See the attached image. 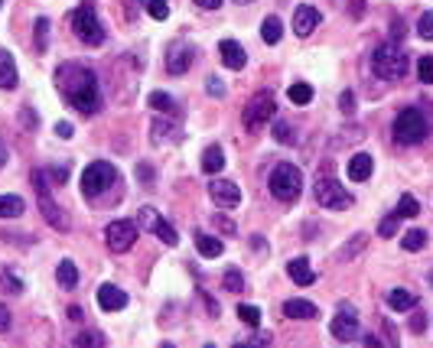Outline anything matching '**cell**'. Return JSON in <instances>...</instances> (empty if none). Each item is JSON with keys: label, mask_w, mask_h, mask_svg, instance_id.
Returning a JSON list of instances; mask_svg holds the SVG:
<instances>
[{"label": "cell", "mask_w": 433, "mask_h": 348, "mask_svg": "<svg viewBox=\"0 0 433 348\" xmlns=\"http://www.w3.org/2000/svg\"><path fill=\"white\" fill-rule=\"evenodd\" d=\"M215 224H222L225 234H235V232H238V224H235L232 218H225V215H215Z\"/></svg>", "instance_id": "48"}, {"label": "cell", "mask_w": 433, "mask_h": 348, "mask_svg": "<svg viewBox=\"0 0 433 348\" xmlns=\"http://www.w3.org/2000/svg\"><path fill=\"white\" fill-rule=\"evenodd\" d=\"M397 224H401V215H397V212H391V215L381 218L378 234H381V238H395V234H397Z\"/></svg>", "instance_id": "36"}, {"label": "cell", "mask_w": 433, "mask_h": 348, "mask_svg": "<svg viewBox=\"0 0 433 348\" xmlns=\"http://www.w3.org/2000/svg\"><path fill=\"white\" fill-rule=\"evenodd\" d=\"M395 212H397L401 218H417V215H420V202L414 199V195L404 192L401 199H397V209H395Z\"/></svg>", "instance_id": "33"}, {"label": "cell", "mask_w": 433, "mask_h": 348, "mask_svg": "<svg viewBox=\"0 0 433 348\" xmlns=\"http://www.w3.org/2000/svg\"><path fill=\"white\" fill-rule=\"evenodd\" d=\"M114 183H117V166H111L108 160H95V163H88L85 173H82V195H85V199H95V195L108 192Z\"/></svg>", "instance_id": "6"}, {"label": "cell", "mask_w": 433, "mask_h": 348, "mask_svg": "<svg viewBox=\"0 0 433 348\" xmlns=\"http://www.w3.org/2000/svg\"><path fill=\"white\" fill-rule=\"evenodd\" d=\"M105 241H108V248L114 254H124V251L134 248V241H137V222H111L105 228Z\"/></svg>", "instance_id": "11"}, {"label": "cell", "mask_w": 433, "mask_h": 348, "mask_svg": "<svg viewBox=\"0 0 433 348\" xmlns=\"http://www.w3.org/2000/svg\"><path fill=\"white\" fill-rule=\"evenodd\" d=\"M4 286H7V290H14V293H20V290H23V283H20L16 277H10V273H4Z\"/></svg>", "instance_id": "52"}, {"label": "cell", "mask_w": 433, "mask_h": 348, "mask_svg": "<svg viewBox=\"0 0 433 348\" xmlns=\"http://www.w3.org/2000/svg\"><path fill=\"white\" fill-rule=\"evenodd\" d=\"M271 131H274V140H280V143H296V131L287 124L284 117H274V121H271Z\"/></svg>", "instance_id": "29"}, {"label": "cell", "mask_w": 433, "mask_h": 348, "mask_svg": "<svg viewBox=\"0 0 433 348\" xmlns=\"http://www.w3.org/2000/svg\"><path fill=\"white\" fill-rule=\"evenodd\" d=\"M430 134V124H427V114H420L417 108H404L401 114L395 117V124H391V137L404 147H414L420 140Z\"/></svg>", "instance_id": "4"}, {"label": "cell", "mask_w": 433, "mask_h": 348, "mask_svg": "<svg viewBox=\"0 0 433 348\" xmlns=\"http://www.w3.org/2000/svg\"><path fill=\"white\" fill-rule=\"evenodd\" d=\"M313 192H316V202L323 205V209L342 212V209L352 205V192H346V186H342L339 179H333V176H319L316 186H313Z\"/></svg>", "instance_id": "9"}, {"label": "cell", "mask_w": 433, "mask_h": 348, "mask_svg": "<svg viewBox=\"0 0 433 348\" xmlns=\"http://www.w3.org/2000/svg\"><path fill=\"white\" fill-rule=\"evenodd\" d=\"M49 176H53V183H62V186H65V179H69V166H55Z\"/></svg>", "instance_id": "50"}, {"label": "cell", "mask_w": 433, "mask_h": 348, "mask_svg": "<svg viewBox=\"0 0 433 348\" xmlns=\"http://www.w3.org/2000/svg\"><path fill=\"white\" fill-rule=\"evenodd\" d=\"M150 108L154 111H163V114H176V101L170 98L166 92H150Z\"/></svg>", "instance_id": "30"}, {"label": "cell", "mask_w": 433, "mask_h": 348, "mask_svg": "<svg viewBox=\"0 0 433 348\" xmlns=\"http://www.w3.org/2000/svg\"><path fill=\"white\" fill-rule=\"evenodd\" d=\"M0 4H4V0H0Z\"/></svg>", "instance_id": "61"}, {"label": "cell", "mask_w": 433, "mask_h": 348, "mask_svg": "<svg viewBox=\"0 0 433 348\" xmlns=\"http://www.w3.org/2000/svg\"><path fill=\"white\" fill-rule=\"evenodd\" d=\"M371 72L385 82H397L410 72V62H407V53H404L397 43H381L375 53H371Z\"/></svg>", "instance_id": "2"}, {"label": "cell", "mask_w": 433, "mask_h": 348, "mask_svg": "<svg viewBox=\"0 0 433 348\" xmlns=\"http://www.w3.org/2000/svg\"><path fill=\"white\" fill-rule=\"evenodd\" d=\"M238 319L247 325V329H257V325H261V310H257V306H247V303H241V306H238Z\"/></svg>", "instance_id": "35"}, {"label": "cell", "mask_w": 433, "mask_h": 348, "mask_svg": "<svg viewBox=\"0 0 433 348\" xmlns=\"http://www.w3.org/2000/svg\"><path fill=\"white\" fill-rule=\"evenodd\" d=\"M154 234L163 241V244H166V248H176V244H179V234H176V228H173L170 222H163V218H160V222H156Z\"/></svg>", "instance_id": "31"}, {"label": "cell", "mask_w": 433, "mask_h": 348, "mask_svg": "<svg viewBox=\"0 0 433 348\" xmlns=\"http://www.w3.org/2000/svg\"><path fill=\"white\" fill-rule=\"evenodd\" d=\"M218 55H222L225 69H232V72H241L247 62V53L238 39H222V43H218Z\"/></svg>", "instance_id": "14"}, {"label": "cell", "mask_w": 433, "mask_h": 348, "mask_svg": "<svg viewBox=\"0 0 433 348\" xmlns=\"http://www.w3.org/2000/svg\"><path fill=\"white\" fill-rule=\"evenodd\" d=\"M55 85L59 94L69 101L75 111L82 114H95L101 108V88H98V75H95L88 65L78 62H62L55 69Z\"/></svg>", "instance_id": "1"}, {"label": "cell", "mask_w": 433, "mask_h": 348, "mask_svg": "<svg viewBox=\"0 0 433 348\" xmlns=\"http://www.w3.org/2000/svg\"><path fill=\"white\" fill-rule=\"evenodd\" d=\"M147 13L154 16V20H166V16H170V4H166V0H147Z\"/></svg>", "instance_id": "40"}, {"label": "cell", "mask_w": 433, "mask_h": 348, "mask_svg": "<svg viewBox=\"0 0 433 348\" xmlns=\"http://www.w3.org/2000/svg\"><path fill=\"white\" fill-rule=\"evenodd\" d=\"M387 306H391L395 312H407V310H414V306H417V296L410 293V290H401V286H397V290H391V293H387Z\"/></svg>", "instance_id": "22"}, {"label": "cell", "mask_w": 433, "mask_h": 348, "mask_svg": "<svg viewBox=\"0 0 433 348\" xmlns=\"http://www.w3.org/2000/svg\"><path fill=\"white\" fill-rule=\"evenodd\" d=\"M391 33H395V39H401L404 36V23H397V20H395V23H391Z\"/></svg>", "instance_id": "56"}, {"label": "cell", "mask_w": 433, "mask_h": 348, "mask_svg": "<svg viewBox=\"0 0 433 348\" xmlns=\"http://www.w3.org/2000/svg\"><path fill=\"white\" fill-rule=\"evenodd\" d=\"M196 251H199L202 257H209V261H215V257H222V254H225V244H222V238H212V234L196 232Z\"/></svg>", "instance_id": "20"}, {"label": "cell", "mask_w": 433, "mask_h": 348, "mask_svg": "<svg viewBox=\"0 0 433 348\" xmlns=\"http://www.w3.org/2000/svg\"><path fill=\"white\" fill-rule=\"evenodd\" d=\"M98 306L105 312H121L124 306H127V293L114 283H101L98 286Z\"/></svg>", "instance_id": "16"}, {"label": "cell", "mask_w": 433, "mask_h": 348, "mask_svg": "<svg viewBox=\"0 0 433 348\" xmlns=\"http://www.w3.org/2000/svg\"><path fill=\"white\" fill-rule=\"evenodd\" d=\"M7 166V147H4V140H0V170Z\"/></svg>", "instance_id": "57"}, {"label": "cell", "mask_w": 433, "mask_h": 348, "mask_svg": "<svg viewBox=\"0 0 433 348\" xmlns=\"http://www.w3.org/2000/svg\"><path fill=\"white\" fill-rule=\"evenodd\" d=\"M417 36H420V39H433V10L420 13V20H417Z\"/></svg>", "instance_id": "41"}, {"label": "cell", "mask_w": 433, "mask_h": 348, "mask_svg": "<svg viewBox=\"0 0 433 348\" xmlns=\"http://www.w3.org/2000/svg\"><path fill=\"white\" fill-rule=\"evenodd\" d=\"M4 332H10V310L0 303V335H4Z\"/></svg>", "instance_id": "49"}, {"label": "cell", "mask_w": 433, "mask_h": 348, "mask_svg": "<svg viewBox=\"0 0 433 348\" xmlns=\"http://www.w3.org/2000/svg\"><path fill=\"white\" fill-rule=\"evenodd\" d=\"M55 280H59V286H65V290H72V286L78 283V267L72 261H62L59 267H55Z\"/></svg>", "instance_id": "27"}, {"label": "cell", "mask_w": 433, "mask_h": 348, "mask_svg": "<svg viewBox=\"0 0 433 348\" xmlns=\"http://www.w3.org/2000/svg\"><path fill=\"white\" fill-rule=\"evenodd\" d=\"M225 290H232V293H241V290H245V277H241L238 267H228V271H225Z\"/></svg>", "instance_id": "37"}, {"label": "cell", "mask_w": 433, "mask_h": 348, "mask_svg": "<svg viewBox=\"0 0 433 348\" xmlns=\"http://www.w3.org/2000/svg\"><path fill=\"white\" fill-rule=\"evenodd\" d=\"M16 82H20V72H16L14 55L0 49V88H16Z\"/></svg>", "instance_id": "19"}, {"label": "cell", "mask_w": 433, "mask_h": 348, "mask_svg": "<svg viewBox=\"0 0 433 348\" xmlns=\"http://www.w3.org/2000/svg\"><path fill=\"white\" fill-rule=\"evenodd\" d=\"M274 117H277V101H274L271 88H261V92L245 104V111H241V121H245L247 131H261L264 124H271Z\"/></svg>", "instance_id": "5"}, {"label": "cell", "mask_w": 433, "mask_h": 348, "mask_svg": "<svg viewBox=\"0 0 433 348\" xmlns=\"http://www.w3.org/2000/svg\"><path fill=\"white\" fill-rule=\"evenodd\" d=\"M137 183H154V166H150V163H140L137 166Z\"/></svg>", "instance_id": "46"}, {"label": "cell", "mask_w": 433, "mask_h": 348, "mask_svg": "<svg viewBox=\"0 0 433 348\" xmlns=\"http://www.w3.org/2000/svg\"><path fill=\"white\" fill-rule=\"evenodd\" d=\"M424 322H427V319L424 316H414V319H410V332H424Z\"/></svg>", "instance_id": "55"}, {"label": "cell", "mask_w": 433, "mask_h": 348, "mask_svg": "<svg viewBox=\"0 0 433 348\" xmlns=\"http://www.w3.org/2000/svg\"><path fill=\"white\" fill-rule=\"evenodd\" d=\"M339 108H342V114H352V111H356V94H352V92H342V94H339Z\"/></svg>", "instance_id": "45"}, {"label": "cell", "mask_w": 433, "mask_h": 348, "mask_svg": "<svg viewBox=\"0 0 433 348\" xmlns=\"http://www.w3.org/2000/svg\"><path fill=\"white\" fill-rule=\"evenodd\" d=\"M156 222H160V212H156L154 205H144V209L137 212V224L144 228V232H154Z\"/></svg>", "instance_id": "34"}, {"label": "cell", "mask_w": 433, "mask_h": 348, "mask_svg": "<svg viewBox=\"0 0 433 348\" xmlns=\"http://www.w3.org/2000/svg\"><path fill=\"white\" fill-rule=\"evenodd\" d=\"M346 170H348V179H352V183H368L371 173H375V160H371L368 153H356L348 160Z\"/></svg>", "instance_id": "18"}, {"label": "cell", "mask_w": 433, "mask_h": 348, "mask_svg": "<svg viewBox=\"0 0 433 348\" xmlns=\"http://www.w3.org/2000/svg\"><path fill=\"white\" fill-rule=\"evenodd\" d=\"M75 345H105V339H101L98 332H78L75 335Z\"/></svg>", "instance_id": "44"}, {"label": "cell", "mask_w": 433, "mask_h": 348, "mask_svg": "<svg viewBox=\"0 0 433 348\" xmlns=\"http://www.w3.org/2000/svg\"><path fill=\"white\" fill-rule=\"evenodd\" d=\"M365 241H368V234H356V238H352V248H346L339 257L342 261H346V257H356L358 251H365Z\"/></svg>", "instance_id": "43"}, {"label": "cell", "mask_w": 433, "mask_h": 348, "mask_svg": "<svg viewBox=\"0 0 433 348\" xmlns=\"http://www.w3.org/2000/svg\"><path fill=\"white\" fill-rule=\"evenodd\" d=\"M124 4H127V7H134V4H137V0H124Z\"/></svg>", "instance_id": "58"}, {"label": "cell", "mask_w": 433, "mask_h": 348, "mask_svg": "<svg viewBox=\"0 0 433 348\" xmlns=\"http://www.w3.org/2000/svg\"><path fill=\"white\" fill-rule=\"evenodd\" d=\"M72 30H75V36L82 39L85 46H101V43H105V26H101L98 10H95L92 0L82 4V7L72 13Z\"/></svg>", "instance_id": "7"}, {"label": "cell", "mask_w": 433, "mask_h": 348, "mask_svg": "<svg viewBox=\"0 0 433 348\" xmlns=\"http://www.w3.org/2000/svg\"><path fill=\"white\" fill-rule=\"evenodd\" d=\"M287 98L303 108V104H309V101H313V88H309L306 82H294V85H290V92H287Z\"/></svg>", "instance_id": "32"}, {"label": "cell", "mask_w": 433, "mask_h": 348, "mask_svg": "<svg viewBox=\"0 0 433 348\" xmlns=\"http://www.w3.org/2000/svg\"><path fill=\"white\" fill-rule=\"evenodd\" d=\"M49 20L46 16H39L36 20V53H46V43H49Z\"/></svg>", "instance_id": "39"}, {"label": "cell", "mask_w": 433, "mask_h": 348, "mask_svg": "<svg viewBox=\"0 0 433 348\" xmlns=\"http://www.w3.org/2000/svg\"><path fill=\"white\" fill-rule=\"evenodd\" d=\"M150 137H154V143H166V140H176L179 137V127L173 124V121H163V117H156Z\"/></svg>", "instance_id": "24"}, {"label": "cell", "mask_w": 433, "mask_h": 348, "mask_svg": "<svg viewBox=\"0 0 433 348\" xmlns=\"http://www.w3.org/2000/svg\"><path fill=\"white\" fill-rule=\"evenodd\" d=\"M46 170H33V186H36V195H39V209H43V215H46V222L53 224L55 232H69V218H65V212L55 209L53 205V192H49V183H46Z\"/></svg>", "instance_id": "8"}, {"label": "cell", "mask_w": 433, "mask_h": 348, "mask_svg": "<svg viewBox=\"0 0 433 348\" xmlns=\"http://www.w3.org/2000/svg\"><path fill=\"white\" fill-rule=\"evenodd\" d=\"M329 332H333L339 342H356V339H362V325H358V312L352 310L348 303H342V306H339L336 319L329 322Z\"/></svg>", "instance_id": "10"}, {"label": "cell", "mask_w": 433, "mask_h": 348, "mask_svg": "<svg viewBox=\"0 0 433 348\" xmlns=\"http://www.w3.org/2000/svg\"><path fill=\"white\" fill-rule=\"evenodd\" d=\"M319 20H323V13H319L313 4H300V7L294 10V33L296 36H309V33L319 26Z\"/></svg>", "instance_id": "15"}, {"label": "cell", "mask_w": 433, "mask_h": 348, "mask_svg": "<svg viewBox=\"0 0 433 348\" xmlns=\"http://www.w3.org/2000/svg\"><path fill=\"white\" fill-rule=\"evenodd\" d=\"M287 277L294 280L296 286H309V283H316V271H313V263H309L306 257H294V261L287 263Z\"/></svg>", "instance_id": "17"}, {"label": "cell", "mask_w": 433, "mask_h": 348, "mask_svg": "<svg viewBox=\"0 0 433 348\" xmlns=\"http://www.w3.org/2000/svg\"><path fill=\"white\" fill-rule=\"evenodd\" d=\"M417 78L424 82V85H433V55L417 59Z\"/></svg>", "instance_id": "38"}, {"label": "cell", "mask_w": 433, "mask_h": 348, "mask_svg": "<svg viewBox=\"0 0 433 348\" xmlns=\"http://www.w3.org/2000/svg\"><path fill=\"white\" fill-rule=\"evenodd\" d=\"M284 316L287 319H316L319 310L309 300H287L284 303Z\"/></svg>", "instance_id": "21"}, {"label": "cell", "mask_w": 433, "mask_h": 348, "mask_svg": "<svg viewBox=\"0 0 433 348\" xmlns=\"http://www.w3.org/2000/svg\"><path fill=\"white\" fill-rule=\"evenodd\" d=\"M424 244H427V232H424V228H410V232L401 238V248L410 251V254H417Z\"/></svg>", "instance_id": "28"}, {"label": "cell", "mask_w": 433, "mask_h": 348, "mask_svg": "<svg viewBox=\"0 0 433 348\" xmlns=\"http://www.w3.org/2000/svg\"><path fill=\"white\" fill-rule=\"evenodd\" d=\"M222 166H225V153H222V147H205V153H202V173H209V176H215V173H222Z\"/></svg>", "instance_id": "23"}, {"label": "cell", "mask_w": 433, "mask_h": 348, "mask_svg": "<svg viewBox=\"0 0 433 348\" xmlns=\"http://www.w3.org/2000/svg\"><path fill=\"white\" fill-rule=\"evenodd\" d=\"M238 4H255V0H238Z\"/></svg>", "instance_id": "59"}, {"label": "cell", "mask_w": 433, "mask_h": 348, "mask_svg": "<svg viewBox=\"0 0 433 348\" xmlns=\"http://www.w3.org/2000/svg\"><path fill=\"white\" fill-rule=\"evenodd\" d=\"M72 134H75V127H72L69 121H59V124H55V137H72Z\"/></svg>", "instance_id": "51"}, {"label": "cell", "mask_w": 433, "mask_h": 348, "mask_svg": "<svg viewBox=\"0 0 433 348\" xmlns=\"http://www.w3.org/2000/svg\"><path fill=\"white\" fill-rule=\"evenodd\" d=\"M193 4L199 10H218V7H222V0H193Z\"/></svg>", "instance_id": "53"}, {"label": "cell", "mask_w": 433, "mask_h": 348, "mask_svg": "<svg viewBox=\"0 0 433 348\" xmlns=\"http://www.w3.org/2000/svg\"><path fill=\"white\" fill-rule=\"evenodd\" d=\"M267 189H271V195L277 202L290 205V202H296L303 192V173L296 170L294 163H277L271 170V179H267Z\"/></svg>", "instance_id": "3"}, {"label": "cell", "mask_w": 433, "mask_h": 348, "mask_svg": "<svg viewBox=\"0 0 433 348\" xmlns=\"http://www.w3.org/2000/svg\"><path fill=\"white\" fill-rule=\"evenodd\" d=\"M26 212V202L20 195H0V218H20Z\"/></svg>", "instance_id": "26"}, {"label": "cell", "mask_w": 433, "mask_h": 348, "mask_svg": "<svg viewBox=\"0 0 433 348\" xmlns=\"http://www.w3.org/2000/svg\"><path fill=\"white\" fill-rule=\"evenodd\" d=\"M430 283H433V271H430Z\"/></svg>", "instance_id": "60"}, {"label": "cell", "mask_w": 433, "mask_h": 348, "mask_svg": "<svg viewBox=\"0 0 433 348\" xmlns=\"http://www.w3.org/2000/svg\"><path fill=\"white\" fill-rule=\"evenodd\" d=\"M193 59H196V46L186 43V39H176V43L166 46V72L170 75H186L189 65H193Z\"/></svg>", "instance_id": "12"}, {"label": "cell", "mask_w": 433, "mask_h": 348, "mask_svg": "<svg viewBox=\"0 0 433 348\" xmlns=\"http://www.w3.org/2000/svg\"><path fill=\"white\" fill-rule=\"evenodd\" d=\"M209 195H212V202H215L218 209H238L241 205V189L235 186L232 179H212Z\"/></svg>", "instance_id": "13"}, {"label": "cell", "mask_w": 433, "mask_h": 348, "mask_svg": "<svg viewBox=\"0 0 433 348\" xmlns=\"http://www.w3.org/2000/svg\"><path fill=\"white\" fill-rule=\"evenodd\" d=\"M205 92H209V98H225V82L218 75H209L205 78Z\"/></svg>", "instance_id": "42"}, {"label": "cell", "mask_w": 433, "mask_h": 348, "mask_svg": "<svg viewBox=\"0 0 433 348\" xmlns=\"http://www.w3.org/2000/svg\"><path fill=\"white\" fill-rule=\"evenodd\" d=\"M20 121H23V127H39V117L33 114V108H20Z\"/></svg>", "instance_id": "47"}, {"label": "cell", "mask_w": 433, "mask_h": 348, "mask_svg": "<svg viewBox=\"0 0 433 348\" xmlns=\"http://www.w3.org/2000/svg\"><path fill=\"white\" fill-rule=\"evenodd\" d=\"M348 7H352V16H356V20H362V16H365V0H352Z\"/></svg>", "instance_id": "54"}, {"label": "cell", "mask_w": 433, "mask_h": 348, "mask_svg": "<svg viewBox=\"0 0 433 348\" xmlns=\"http://www.w3.org/2000/svg\"><path fill=\"white\" fill-rule=\"evenodd\" d=\"M280 36H284V23H280V16H267L261 23V39L267 46H277Z\"/></svg>", "instance_id": "25"}]
</instances>
